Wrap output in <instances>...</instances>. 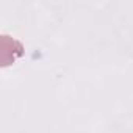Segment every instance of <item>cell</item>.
Returning a JSON list of instances; mask_svg holds the SVG:
<instances>
[{
	"label": "cell",
	"mask_w": 133,
	"mask_h": 133,
	"mask_svg": "<svg viewBox=\"0 0 133 133\" xmlns=\"http://www.w3.org/2000/svg\"><path fill=\"white\" fill-rule=\"evenodd\" d=\"M24 53V49L21 45V42L14 41L10 36H2L0 39V59H2V66H8L11 64L17 56H21Z\"/></svg>",
	"instance_id": "1"
}]
</instances>
